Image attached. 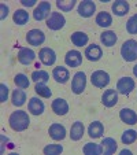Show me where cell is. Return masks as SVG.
Wrapping results in <instances>:
<instances>
[{
	"label": "cell",
	"instance_id": "cell-1",
	"mask_svg": "<svg viewBox=\"0 0 137 155\" xmlns=\"http://www.w3.org/2000/svg\"><path fill=\"white\" fill-rule=\"evenodd\" d=\"M8 124L10 128L15 132H22L25 129H28L30 124L29 115H28L26 111H22V110H18V111H14L8 118Z\"/></svg>",
	"mask_w": 137,
	"mask_h": 155
},
{
	"label": "cell",
	"instance_id": "cell-2",
	"mask_svg": "<svg viewBox=\"0 0 137 155\" xmlns=\"http://www.w3.org/2000/svg\"><path fill=\"white\" fill-rule=\"evenodd\" d=\"M121 55L126 62H133L137 59V41L126 40L121 47Z\"/></svg>",
	"mask_w": 137,
	"mask_h": 155
},
{
	"label": "cell",
	"instance_id": "cell-3",
	"mask_svg": "<svg viewBox=\"0 0 137 155\" xmlns=\"http://www.w3.org/2000/svg\"><path fill=\"white\" fill-rule=\"evenodd\" d=\"M85 88H86V76L84 71H77L71 81V91L76 95H80L85 91Z\"/></svg>",
	"mask_w": 137,
	"mask_h": 155
},
{
	"label": "cell",
	"instance_id": "cell-4",
	"mask_svg": "<svg viewBox=\"0 0 137 155\" xmlns=\"http://www.w3.org/2000/svg\"><path fill=\"white\" fill-rule=\"evenodd\" d=\"M90 81H92V84H93L95 87L104 88L110 84V76H108V73H106V71H103V70H96L90 76Z\"/></svg>",
	"mask_w": 137,
	"mask_h": 155
},
{
	"label": "cell",
	"instance_id": "cell-5",
	"mask_svg": "<svg viewBox=\"0 0 137 155\" xmlns=\"http://www.w3.org/2000/svg\"><path fill=\"white\" fill-rule=\"evenodd\" d=\"M64 24H66V19H64V17L60 12H51L50 18H48V21H47V26H48V29H51V30L62 29V28L64 26Z\"/></svg>",
	"mask_w": 137,
	"mask_h": 155
},
{
	"label": "cell",
	"instance_id": "cell-6",
	"mask_svg": "<svg viewBox=\"0 0 137 155\" xmlns=\"http://www.w3.org/2000/svg\"><path fill=\"white\" fill-rule=\"evenodd\" d=\"M38 58H40L43 64H45V66H52L56 62V54L52 48L44 47V48H41L40 52H38Z\"/></svg>",
	"mask_w": 137,
	"mask_h": 155
},
{
	"label": "cell",
	"instance_id": "cell-7",
	"mask_svg": "<svg viewBox=\"0 0 137 155\" xmlns=\"http://www.w3.org/2000/svg\"><path fill=\"white\" fill-rule=\"evenodd\" d=\"M134 89V80L130 77H122L117 82V91L122 95H129Z\"/></svg>",
	"mask_w": 137,
	"mask_h": 155
},
{
	"label": "cell",
	"instance_id": "cell-8",
	"mask_svg": "<svg viewBox=\"0 0 137 155\" xmlns=\"http://www.w3.org/2000/svg\"><path fill=\"white\" fill-rule=\"evenodd\" d=\"M26 40H28V44L38 47V45H41V44L45 41V35H44L40 29H32L28 32Z\"/></svg>",
	"mask_w": 137,
	"mask_h": 155
},
{
	"label": "cell",
	"instance_id": "cell-9",
	"mask_svg": "<svg viewBox=\"0 0 137 155\" xmlns=\"http://www.w3.org/2000/svg\"><path fill=\"white\" fill-rule=\"evenodd\" d=\"M50 12H51V4L48 2H41L33 11V17H34L36 21H43L45 18H48Z\"/></svg>",
	"mask_w": 137,
	"mask_h": 155
},
{
	"label": "cell",
	"instance_id": "cell-10",
	"mask_svg": "<svg viewBox=\"0 0 137 155\" xmlns=\"http://www.w3.org/2000/svg\"><path fill=\"white\" fill-rule=\"evenodd\" d=\"M95 10H96V4L90 0H85V2H81L78 6V14L80 17L82 18H89L93 15Z\"/></svg>",
	"mask_w": 137,
	"mask_h": 155
},
{
	"label": "cell",
	"instance_id": "cell-11",
	"mask_svg": "<svg viewBox=\"0 0 137 155\" xmlns=\"http://www.w3.org/2000/svg\"><path fill=\"white\" fill-rule=\"evenodd\" d=\"M85 56L90 62H97L103 56V51L97 44H90L85 48Z\"/></svg>",
	"mask_w": 137,
	"mask_h": 155
},
{
	"label": "cell",
	"instance_id": "cell-12",
	"mask_svg": "<svg viewBox=\"0 0 137 155\" xmlns=\"http://www.w3.org/2000/svg\"><path fill=\"white\" fill-rule=\"evenodd\" d=\"M64 62H66L67 66H70V68H78L80 64L82 63V55L81 52L76 50H71L66 54L64 56Z\"/></svg>",
	"mask_w": 137,
	"mask_h": 155
},
{
	"label": "cell",
	"instance_id": "cell-13",
	"mask_svg": "<svg viewBox=\"0 0 137 155\" xmlns=\"http://www.w3.org/2000/svg\"><path fill=\"white\" fill-rule=\"evenodd\" d=\"M36 59V54L30 48H21L18 52V62L22 64H32Z\"/></svg>",
	"mask_w": 137,
	"mask_h": 155
},
{
	"label": "cell",
	"instance_id": "cell-14",
	"mask_svg": "<svg viewBox=\"0 0 137 155\" xmlns=\"http://www.w3.org/2000/svg\"><path fill=\"white\" fill-rule=\"evenodd\" d=\"M48 133L54 140H63L66 137V128L60 124H52L48 129Z\"/></svg>",
	"mask_w": 137,
	"mask_h": 155
},
{
	"label": "cell",
	"instance_id": "cell-15",
	"mask_svg": "<svg viewBox=\"0 0 137 155\" xmlns=\"http://www.w3.org/2000/svg\"><path fill=\"white\" fill-rule=\"evenodd\" d=\"M118 102V94L115 89H107L102 95V103L106 107H114Z\"/></svg>",
	"mask_w": 137,
	"mask_h": 155
},
{
	"label": "cell",
	"instance_id": "cell-16",
	"mask_svg": "<svg viewBox=\"0 0 137 155\" xmlns=\"http://www.w3.org/2000/svg\"><path fill=\"white\" fill-rule=\"evenodd\" d=\"M52 111L55 113L56 115H66L67 113H69V104H67V102L64 99H62V97H58V99H55L52 102Z\"/></svg>",
	"mask_w": 137,
	"mask_h": 155
},
{
	"label": "cell",
	"instance_id": "cell-17",
	"mask_svg": "<svg viewBox=\"0 0 137 155\" xmlns=\"http://www.w3.org/2000/svg\"><path fill=\"white\" fill-rule=\"evenodd\" d=\"M52 77L55 78L56 82H59V84H64V82H67L69 78H70V73H69V70H67L66 68H63V66H58V68H55L52 70Z\"/></svg>",
	"mask_w": 137,
	"mask_h": 155
},
{
	"label": "cell",
	"instance_id": "cell-18",
	"mask_svg": "<svg viewBox=\"0 0 137 155\" xmlns=\"http://www.w3.org/2000/svg\"><path fill=\"white\" fill-rule=\"evenodd\" d=\"M28 108H29V111L32 113L33 115H41L44 113V106L43 100H40L38 97H32L29 100V104H28Z\"/></svg>",
	"mask_w": 137,
	"mask_h": 155
},
{
	"label": "cell",
	"instance_id": "cell-19",
	"mask_svg": "<svg viewBox=\"0 0 137 155\" xmlns=\"http://www.w3.org/2000/svg\"><path fill=\"white\" fill-rule=\"evenodd\" d=\"M103 133H104V126H103V124L100 122V121H93V122L89 125V128H88V135L92 139L102 137Z\"/></svg>",
	"mask_w": 137,
	"mask_h": 155
},
{
	"label": "cell",
	"instance_id": "cell-20",
	"mask_svg": "<svg viewBox=\"0 0 137 155\" xmlns=\"http://www.w3.org/2000/svg\"><path fill=\"white\" fill-rule=\"evenodd\" d=\"M84 124L81 122V121H76V122L71 125V129H70V137L71 140L74 141H78L82 139V136H84Z\"/></svg>",
	"mask_w": 137,
	"mask_h": 155
},
{
	"label": "cell",
	"instance_id": "cell-21",
	"mask_svg": "<svg viewBox=\"0 0 137 155\" xmlns=\"http://www.w3.org/2000/svg\"><path fill=\"white\" fill-rule=\"evenodd\" d=\"M119 118L128 125H134L137 124V114L132 108H122L119 111Z\"/></svg>",
	"mask_w": 137,
	"mask_h": 155
},
{
	"label": "cell",
	"instance_id": "cell-22",
	"mask_svg": "<svg viewBox=\"0 0 137 155\" xmlns=\"http://www.w3.org/2000/svg\"><path fill=\"white\" fill-rule=\"evenodd\" d=\"M129 8H130V6H129V3L125 2V0H118V2H115L113 4V12L115 15H118V17L126 15L129 12Z\"/></svg>",
	"mask_w": 137,
	"mask_h": 155
},
{
	"label": "cell",
	"instance_id": "cell-23",
	"mask_svg": "<svg viewBox=\"0 0 137 155\" xmlns=\"http://www.w3.org/2000/svg\"><path fill=\"white\" fill-rule=\"evenodd\" d=\"M117 40L118 37L115 35V32H113V30H107V32H103L100 35V41L104 44L106 47H113L114 44L117 43Z\"/></svg>",
	"mask_w": 137,
	"mask_h": 155
},
{
	"label": "cell",
	"instance_id": "cell-24",
	"mask_svg": "<svg viewBox=\"0 0 137 155\" xmlns=\"http://www.w3.org/2000/svg\"><path fill=\"white\" fill-rule=\"evenodd\" d=\"M102 146H103V152H104V155H111L118 150L117 141L114 140L113 137H106L104 140H103Z\"/></svg>",
	"mask_w": 137,
	"mask_h": 155
},
{
	"label": "cell",
	"instance_id": "cell-25",
	"mask_svg": "<svg viewBox=\"0 0 137 155\" xmlns=\"http://www.w3.org/2000/svg\"><path fill=\"white\" fill-rule=\"evenodd\" d=\"M88 35L84 32H74L73 35H71V43L74 44V45H77V47H82V45H86L88 43Z\"/></svg>",
	"mask_w": 137,
	"mask_h": 155
},
{
	"label": "cell",
	"instance_id": "cell-26",
	"mask_svg": "<svg viewBox=\"0 0 137 155\" xmlns=\"http://www.w3.org/2000/svg\"><path fill=\"white\" fill-rule=\"evenodd\" d=\"M11 100H12V104L14 106L21 107V106H24L25 102H26V94H25L22 89H15V91L12 92Z\"/></svg>",
	"mask_w": 137,
	"mask_h": 155
},
{
	"label": "cell",
	"instance_id": "cell-27",
	"mask_svg": "<svg viewBox=\"0 0 137 155\" xmlns=\"http://www.w3.org/2000/svg\"><path fill=\"white\" fill-rule=\"evenodd\" d=\"M96 24L102 28H108L111 24H113V18L108 12L106 11H102L96 15Z\"/></svg>",
	"mask_w": 137,
	"mask_h": 155
},
{
	"label": "cell",
	"instance_id": "cell-28",
	"mask_svg": "<svg viewBox=\"0 0 137 155\" xmlns=\"http://www.w3.org/2000/svg\"><path fill=\"white\" fill-rule=\"evenodd\" d=\"M82 151L85 155H100L103 152V146L95 143H86L82 148Z\"/></svg>",
	"mask_w": 137,
	"mask_h": 155
},
{
	"label": "cell",
	"instance_id": "cell-29",
	"mask_svg": "<svg viewBox=\"0 0 137 155\" xmlns=\"http://www.w3.org/2000/svg\"><path fill=\"white\" fill-rule=\"evenodd\" d=\"M12 19L17 25H25L29 21V14L25 10H17L12 15Z\"/></svg>",
	"mask_w": 137,
	"mask_h": 155
},
{
	"label": "cell",
	"instance_id": "cell-30",
	"mask_svg": "<svg viewBox=\"0 0 137 155\" xmlns=\"http://www.w3.org/2000/svg\"><path fill=\"white\" fill-rule=\"evenodd\" d=\"M34 91H36V94L41 97H51V95H52V91H51L45 84H43V82H37V84H36Z\"/></svg>",
	"mask_w": 137,
	"mask_h": 155
},
{
	"label": "cell",
	"instance_id": "cell-31",
	"mask_svg": "<svg viewBox=\"0 0 137 155\" xmlns=\"http://www.w3.org/2000/svg\"><path fill=\"white\" fill-rule=\"evenodd\" d=\"M32 80L36 82V84H37V82L45 84V82L50 80V74H48L45 70H36L32 73Z\"/></svg>",
	"mask_w": 137,
	"mask_h": 155
},
{
	"label": "cell",
	"instance_id": "cell-32",
	"mask_svg": "<svg viewBox=\"0 0 137 155\" xmlns=\"http://www.w3.org/2000/svg\"><path fill=\"white\" fill-rule=\"evenodd\" d=\"M14 82H15V85H17V87L22 88V89H25V88H29V85H30L29 78H28L25 74H22V73L17 74V76L14 77Z\"/></svg>",
	"mask_w": 137,
	"mask_h": 155
},
{
	"label": "cell",
	"instance_id": "cell-33",
	"mask_svg": "<svg viewBox=\"0 0 137 155\" xmlns=\"http://www.w3.org/2000/svg\"><path fill=\"white\" fill-rule=\"evenodd\" d=\"M122 143L123 144H132L136 141L137 139V132H134L133 129H129V130H125L122 133Z\"/></svg>",
	"mask_w": 137,
	"mask_h": 155
},
{
	"label": "cell",
	"instance_id": "cell-34",
	"mask_svg": "<svg viewBox=\"0 0 137 155\" xmlns=\"http://www.w3.org/2000/svg\"><path fill=\"white\" fill-rule=\"evenodd\" d=\"M126 30L129 35H137V14L132 15L126 22Z\"/></svg>",
	"mask_w": 137,
	"mask_h": 155
},
{
	"label": "cell",
	"instance_id": "cell-35",
	"mask_svg": "<svg viewBox=\"0 0 137 155\" xmlns=\"http://www.w3.org/2000/svg\"><path fill=\"white\" fill-rule=\"evenodd\" d=\"M62 151H63V147L60 144H50V146L44 147V150H43V152L45 155H58Z\"/></svg>",
	"mask_w": 137,
	"mask_h": 155
},
{
	"label": "cell",
	"instance_id": "cell-36",
	"mask_svg": "<svg viewBox=\"0 0 137 155\" xmlns=\"http://www.w3.org/2000/svg\"><path fill=\"white\" fill-rule=\"evenodd\" d=\"M56 6H58V8H60L62 11H71L73 10V7L76 6V2L74 0H69V2H62V0H58L56 2Z\"/></svg>",
	"mask_w": 137,
	"mask_h": 155
},
{
	"label": "cell",
	"instance_id": "cell-37",
	"mask_svg": "<svg viewBox=\"0 0 137 155\" xmlns=\"http://www.w3.org/2000/svg\"><path fill=\"white\" fill-rule=\"evenodd\" d=\"M8 99V87L6 84H0V102L4 103Z\"/></svg>",
	"mask_w": 137,
	"mask_h": 155
},
{
	"label": "cell",
	"instance_id": "cell-38",
	"mask_svg": "<svg viewBox=\"0 0 137 155\" xmlns=\"http://www.w3.org/2000/svg\"><path fill=\"white\" fill-rule=\"evenodd\" d=\"M0 8H2V19H4V18L8 15V7L6 6V4H0Z\"/></svg>",
	"mask_w": 137,
	"mask_h": 155
},
{
	"label": "cell",
	"instance_id": "cell-39",
	"mask_svg": "<svg viewBox=\"0 0 137 155\" xmlns=\"http://www.w3.org/2000/svg\"><path fill=\"white\" fill-rule=\"evenodd\" d=\"M21 3H22V6H25V7H33L36 4V0H22Z\"/></svg>",
	"mask_w": 137,
	"mask_h": 155
},
{
	"label": "cell",
	"instance_id": "cell-40",
	"mask_svg": "<svg viewBox=\"0 0 137 155\" xmlns=\"http://www.w3.org/2000/svg\"><path fill=\"white\" fill-rule=\"evenodd\" d=\"M121 154H122V155H132V151H129V150H122V151H121Z\"/></svg>",
	"mask_w": 137,
	"mask_h": 155
},
{
	"label": "cell",
	"instance_id": "cell-41",
	"mask_svg": "<svg viewBox=\"0 0 137 155\" xmlns=\"http://www.w3.org/2000/svg\"><path fill=\"white\" fill-rule=\"evenodd\" d=\"M133 74L137 77V64H136V66H134V68H133Z\"/></svg>",
	"mask_w": 137,
	"mask_h": 155
}]
</instances>
